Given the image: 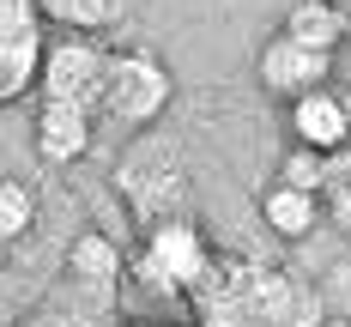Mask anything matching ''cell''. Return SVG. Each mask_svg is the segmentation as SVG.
Segmentation results:
<instances>
[{
    "label": "cell",
    "instance_id": "obj_6",
    "mask_svg": "<svg viewBox=\"0 0 351 327\" xmlns=\"http://www.w3.org/2000/svg\"><path fill=\"white\" fill-rule=\"evenodd\" d=\"M91 109H79V104H61V97H43V109H36V128H31V140H36V158L43 164H79L85 152H91Z\"/></svg>",
    "mask_w": 351,
    "mask_h": 327
},
{
    "label": "cell",
    "instance_id": "obj_17",
    "mask_svg": "<svg viewBox=\"0 0 351 327\" xmlns=\"http://www.w3.org/2000/svg\"><path fill=\"white\" fill-rule=\"evenodd\" d=\"M333 6H351V0H333Z\"/></svg>",
    "mask_w": 351,
    "mask_h": 327
},
{
    "label": "cell",
    "instance_id": "obj_1",
    "mask_svg": "<svg viewBox=\"0 0 351 327\" xmlns=\"http://www.w3.org/2000/svg\"><path fill=\"white\" fill-rule=\"evenodd\" d=\"M212 249L206 237H200V224H188V218H158L152 230H145L140 254H134V279H140L152 297H200L212 285Z\"/></svg>",
    "mask_w": 351,
    "mask_h": 327
},
{
    "label": "cell",
    "instance_id": "obj_7",
    "mask_svg": "<svg viewBox=\"0 0 351 327\" xmlns=\"http://www.w3.org/2000/svg\"><path fill=\"white\" fill-rule=\"evenodd\" d=\"M67 267H73V285L85 291V303H97V309H109V291H115V279H121V249L109 243V237H97V230H85L79 243H73L67 254Z\"/></svg>",
    "mask_w": 351,
    "mask_h": 327
},
{
    "label": "cell",
    "instance_id": "obj_11",
    "mask_svg": "<svg viewBox=\"0 0 351 327\" xmlns=\"http://www.w3.org/2000/svg\"><path fill=\"white\" fill-rule=\"evenodd\" d=\"M285 31L297 36V43H309V49H339L346 43V6H333V0H297L291 12H285Z\"/></svg>",
    "mask_w": 351,
    "mask_h": 327
},
{
    "label": "cell",
    "instance_id": "obj_9",
    "mask_svg": "<svg viewBox=\"0 0 351 327\" xmlns=\"http://www.w3.org/2000/svg\"><path fill=\"white\" fill-rule=\"evenodd\" d=\"M43 49H49L43 25H25V31H6V36H0V104H12V97L36 91Z\"/></svg>",
    "mask_w": 351,
    "mask_h": 327
},
{
    "label": "cell",
    "instance_id": "obj_13",
    "mask_svg": "<svg viewBox=\"0 0 351 327\" xmlns=\"http://www.w3.org/2000/svg\"><path fill=\"white\" fill-rule=\"evenodd\" d=\"M25 25H43L36 0H0V36H6V31H25Z\"/></svg>",
    "mask_w": 351,
    "mask_h": 327
},
{
    "label": "cell",
    "instance_id": "obj_8",
    "mask_svg": "<svg viewBox=\"0 0 351 327\" xmlns=\"http://www.w3.org/2000/svg\"><path fill=\"white\" fill-rule=\"evenodd\" d=\"M261 218H267L273 237L303 243V237H315V224H321V194L315 188H297V182H279V188L261 194Z\"/></svg>",
    "mask_w": 351,
    "mask_h": 327
},
{
    "label": "cell",
    "instance_id": "obj_2",
    "mask_svg": "<svg viewBox=\"0 0 351 327\" xmlns=\"http://www.w3.org/2000/svg\"><path fill=\"white\" fill-rule=\"evenodd\" d=\"M104 73H109V49L97 36L91 31H61V36H49V49H43L36 91L104 115Z\"/></svg>",
    "mask_w": 351,
    "mask_h": 327
},
{
    "label": "cell",
    "instance_id": "obj_4",
    "mask_svg": "<svg viewBox=\"0 0 351 327\" xmlns=\"http://www.w3.org/2000/svg\"><path fill=\"white\" fill-rule=\"evenodd\" d=\"M291 140L315 152H351V85L321 79L303 97H291Z\"/></svg>",
    "mask_w": 351,
    "mask_h": 327
},
{
    "label": "cell",
    "instance_id": "obj_15",
    "mask_svg": "<svg viewBox=\"0 0 351 327\" xmlns=\"http://www.w3.org/2000/svg\"><path fill=\"white\" fill-rule=\"evenodd\" d=\"M121 327H176V322H121Z\"/></svg>",
    "mask_w": 351,
    "mask_h": 327
},
{
    "label": "cell",
    "instance_id": "obj_3",
    "mask_svg": "<svg viewBox=\"0 0 351 327\" xmlns=\"http://www.w3.org/2000/svg\"><path fill=\"white\" fill-rule=\"evenodd\" d=\"M176 97V79L158 55L145 49H115L109 55V73H104V115L115 121H134V128H152Z\"/></svg>",
    "mask_w": 351,
    "mask_h": 327
},
{
    "label": "cell",
    "instance_id": "obj_5",
    "mask_svg": "<svg viewBox=\"0 0 351 327\" xmlns=\"http://www.w3.org/2000/svg\"><path fill=\"white\" fill-rule=\"evenodd\" d=\"M254 73H261V91H267V97L291 104V97H303L309 85L333 79V55H327V49H309V43H297L291 31H279L267 49H261Z\"/></svg>",
    "mask_w": 351,
    "mask_h": 327
},
{
    "label": "cell",
    "instance_id": "obj_16",
    "mask_svg": "<svg viewBox=\"0 0 351 327\" xmlns=\"http://www.w3.org/2000/svg\"><path fill=\"white\" fill-rule=\"evenodd\" d=\"M346 43H351V6H346Z\"/></svg>",
    "mask_w": 351,
    "mask_h": 327
},
{
    "label": "cell",
    "instance_id": "obj_10",
    "mask_svg": "<svg viewBox=\"0 0 351 327\" xmlns=\"http://www.w3.org/2000/svg\"><path fill=\"white\" fill-rule=\"evenodd\" d=\"M36 12L49 19V25H61V31H115V25H128V12H134V0H36Z\"/></svg>",
    "mask_w": 351,
    "mask_h": 327
},
{
    "label": "cell",
    "instance_id": "obj_12",
    "mask_svg": "<svg viewBox=\"0 0 351 327\" xmlns=\"http://www.w3.org/2000/svg\"><path fill=\"white\" fill-rule=\"evenodd\" d=\"M31 224H36V194L25 182L0 176V249H6V243H25Z\"/></svg>",
    "mask_w": 351,
    "mask_h": 327
},
{
    "label": "cell",
    "instance_id": "obj_14",
    "mask_svg": "<svg viewBox=\"0 0 351 327\" xmlns=\"http://www.w3.org/2000/svg\"><path fill=\"white\" fill-rule=\"evenodd\" d=\"M333 224H339V230L351 237V176L339 182V188H333Z\"/></svg>",
    "mask_w": 351,
    "mask_h": 327
}]
</instances>
